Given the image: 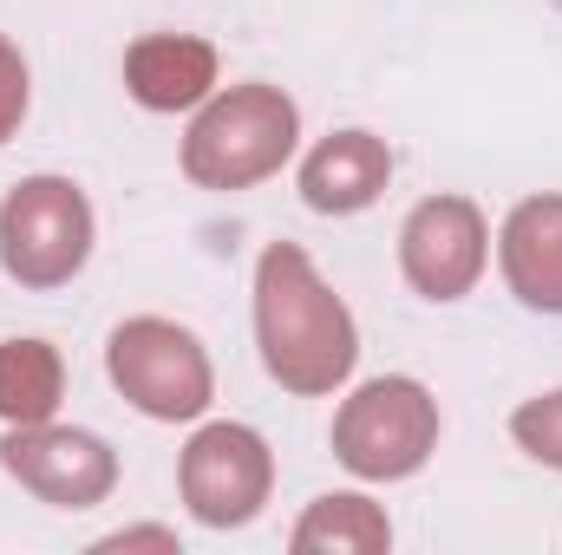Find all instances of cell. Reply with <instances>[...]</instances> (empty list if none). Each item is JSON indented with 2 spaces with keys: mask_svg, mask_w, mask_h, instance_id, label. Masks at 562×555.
Instances as JSON below:
<instances>
[{
  "mask_svg": "<svg viewBox=\"0 0 562 555\" xmlns=\"http://www.w3.org/2000/svg\"><path fill=\"white\" fill-rule=\"evenodd\" d=\"M256 353L288 399H327L360 366V320L321 281L301 242H269L256 256Z\"/></svg>",
  "mask_w": 562,
  "mask_h": 555,
  "instance_id": "1",
  "label": "cell"
},
{
  "mask_svg": "<svg viewBox=\"0 0 562 555\" xmlns=\"http://www.w3.org/2000/svg\"><path fill=\"white\" fill-rule=\"evenodd\" d=\"M294 150H301V105L269 79H243V86H216L190 112L177 163L196 190L236 196V190L281 177Z\"/></svg>",
  "mask_w": 562,
  "mask_h": 555,
  "instance_id": "2",
  "label": "cell"
},
{
  "mask_svg": "<svg viewBox=\"0 0 562 555\" xmlns=\"http://www.w3.org/2000/svg\"><path fill=\"white\" fill-rule=\"evenodd\" d=\"M438 431H445V412H438L431 386L413 380V373H380V380H360L340 399L327 444H334V464L347 477L406 484L438 457Z\"/></svg>",
  "mask_w": 562,
  "mask_h": 555,
  "instance_id": "3",
  "label": "cell"
},
{
  "mask_svg": "<svg viewBox=\"0 0 562 555\" xmlns=\"http://www.w3.org/2000/svg\"><path fill=\"white\" fill-rule=\"evenodd\" d=\"M105 380L150 424H196L216 406V360L170 314H132L105 333Z\"/></svg>",
  "mask_w": 562,
  "mask_h": 555,
  "instance_id": "4",
  "label": "cell"
},
{
  "mask_svg": "<svg viewBox=\"0 0 562 555\" xmlns=\"http://www.w3.org/2000/svg\"><path fill=\"white\" fill-rule=\"evenodd\" d=\"M92 242H99V216L72 177L40 170L0 196V275L26 294H53L79 281L92 262Z\"/></svg>",
  "mask_w": 562,
  "mask_h": 555,
  "instance_id": "5",
  "label": "cell"
},
{
  "mask_svg": "<svg viewBox=\"0 0 562 555\" xmlns=\"http://www.w3.org/2000/svg\"><path fill=\"white\" fill-rule=\"evenodd\" d=\"M177 497L203 530H249L276 497V451L243 418H196L177 451Z\"/></svg>",
  "mask_w": 562,
  "mask_h": 555,
  "instance_id": "6",
  "label": "cell"
},
{
  "mask_svg": "<svg viewBox=\"0 0 562 555\" xmlns=\"http://www.w3.org/2000/svg\"><path fill=\"white\" fill-rule=\"evenodd\" d=\"M0 471L40 497L46 510H99L119 490V451L86 424H7L0 431Z\"/></svg>",
  "mask_w": 562,
  "mask_h": 555,
  "instance_id": "7",
  "label": "cell"
},
{
  "mask_svg": "<svg viewBox=\"0 0 562 555\" xmlns=\"http://www.w3.org/2000/svg\"><path fill=\"white\" fill-rule=\"evenodd\" d=\"M484 269H491V223H484V209L471 196L438 190V196L406 209V223H400V275L419 301L451 307L484 281Z\"/></svg>",
  "mask_w": 562,
  "mask_h": 555,
  "instance_id": "8",
  "label": "cell"
},
{
  "mask_svg": "<svg viewBox=\"0 0 562 555\" xmlns=\"http://www.w3.org/2000/svg\"><path fill=\"white\" fill-rule=\"evenodd\" d=\"M294 190H301V203L314 216H360V209H373L393 190V144L380 132H367V125L327 132L301 157Z\"/></svg>",
  "mask_w": 562,
  "mask_h": 555,
  "instance_id": "9",
  "label": "cell"
},
{
  "mask_svg": "<svg viewBox=\"0 0 562 555\" xmlns=\"http://www.w3.org/2000/svg\"><path fill=\"white\" fill-rule=\"evenodd\" d=\"M223 86V59L203 33H138L125 46V99L138 112L177 118Z\"/></svg>",
  "mask_w": 562,
  "mask_h": 555,
  "instance_id": "10",
  "label": "cell"
},
{
  "mask_svg": "<svg viewBox=\"0 0 562 555\" xmlns=\"http://www.w3.org/2000/svg\"><path fill=\"white\" fill-rule=\"evenodd\" d=\"M497 275L517 307L562 314V190L517 196L497 223Z\"/></svg>",
  "mask_w": 562,
  "mask_h": 555,
  "instance_id": "11",
  "label": "cell"
},
{
  "mask_svg": "<svg viewBox=\"0 0 562 555\" xmlns=\"http://www.w3.org/2000/svg\"><path fill=\"white\" fill-rule=\"evenodd\" d=\"M294 555H386L393 550V517L367 497V490H327L301 510V523L288 530Z\"/></svg>",
  "mask_w": 562,
  "mask_h": 555,
  "instance_id": "12",
  "label": "cell"
},
{
  "mask_svg": "<svg viewBox=\"0 0 562 555\" xmlns=\"http://www.w3.org/2000/svg\"><path fill=\"white\" fill-rule=\"evenodd\" d=\"M66 406V353L40 333L0 340V424H46Z\"/></svg>",
  "mask_w": 562,
  "mask_h": 555,
  "instance_id": "13",
  "label": "cell"
},
{
  "mask_svg": "<svg viewBox=\"0 0 562 555\" xmlns=\"http://www.w3.org/2000/svg\"><path fill=\"white\" fill-rule=\"evenodd\" d=\"M510 438H517V451L537 457L543 471H562V386L524 399V406L510 412Z\"/></svg>",
  "mask_w": 562,
  "mask_h": 555,
  "instance_id": "14",
  "label": "cell"
},
{
  "mask_svg": "<svg viewBox=\"0 0 562 555\" xmlns=\"http://www.w3.org/2000/svg\"><path fill=\"white\" fill-rule=\"evenodd\" d=\"M26 112H33V66H26L20 39H13V33H0V150L20 138Z\"/></svg>",
  "mask_w": 562,
  "mask_h": 555,
  "instance_id": "15",
  "label": "cell"
},
{
  "mask_svg": "<svg viewBox=\"0 0 562 555\" xmlns=\"http://www.w3.org/2000/svg\"><path fill=\"white\" fill-rule=\"evenodd\" d=\"M132 550L177 555V530H164V523H138V530H112V536H99V543H92V555H132Z\"/></svg>",
  "mask_w": 562,
  "mask_h": 555,
  "instance_id": "16",
  "label": "cell"
}]
</instances>
